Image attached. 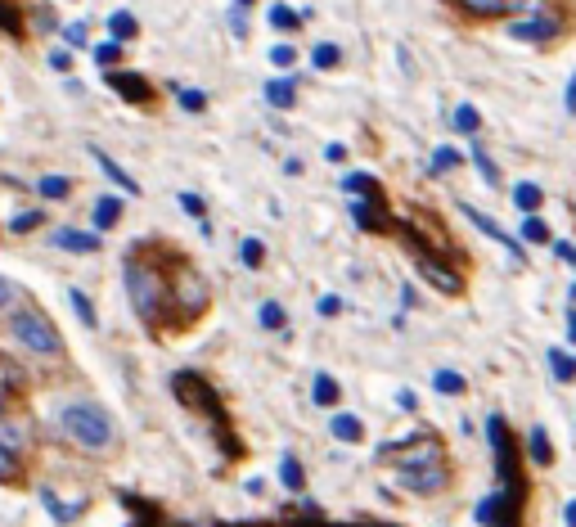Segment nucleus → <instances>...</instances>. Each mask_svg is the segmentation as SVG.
Wrapping results in <instances>:
<instances>
[{
  "label": "nucleus",
  "mask_w": 576,
  "mask_h": 527,
  "mask_svg": "<svg viewBox=\"0 0 576 527\" xmlns=\"http://www.w3.org/2000/svg\"><path fill=\"white\" fill-rule=\"evenodd\" d=\"M59 428L77 446H86V451H104V446H113V419H108L104 406H90V401H77V406L63 410Z\"/></svg>",
  "instance_id": "1"
},
{
  "label": "nucleus",
  "mask_w": 576,
  "mask_h": 527,
  "mask_svg": "<svg viewBox=\"0 0 576 527\" xmlns=\"http://www.w3.org/2000/svg\"><path fill=\"white\" fill-rule=\"evenodd\" d=\"M126 293H131V307L140 311V320H158L162 302H167V284H162V275L153 271V266H144L140 257H131L126 262Z\"/></svg>",
  "instance_id": "2"
},
{
  "label": "nucleus",
  "mask_w": 576,
  "mask_h": 527,
  "mask_svg": "<svg viewBox=\"0 0 576 527\" xmlns=\"http://www.w3.org/2000/svg\"><path fill=\"white\" fill-rule=\"evenodd\" d=\"M9 334L18 338V347H27V352H36V356H54L63 347L59 329H54L41 311H14V316H9Z\"/></svg>",
  "instance_id": "3"
},
{
  "label": "nucleus",
  "mask_w": 576,
  "mask_h": 527,
  "mask_svg": "<svg viewBox=\"0 0 576 527\" xmlns=\"http://www.w3.org/2000/svg\"><path fill=\"white\" fill-rule=\"evenodd\" d=\"M509 37H513V41H549V37H558V19H554L549 10L522 14V19L509 23Z\"/></svg>",
  "instance_id": "4"
},
{
  "label": "nucleus",
  "mask_w": 576,
  "mask_h": 527,
  "mask_svg": "<svg viewBox=\"0 0 576 527\" xmlns=\"http://www.w3.org/2000/svg\"><path fill=\"white\" fill-rule=\"evenodd\" d=\"M468 14H482V19H504V14H531V10H540L545 0H459Z\"/></svg>",
  "instance_id": "5"
},
{
  "label": "nucleus",
  "mask_w": 576,
  "mask_h": 527,
  "mask_svg": "<svg viewBox=\"0 0 576 527\" xmlns=\"http://www.w3.org/2000/svg\"><path fill=\"white\" fill-rule=\"evenodd\" d=\"M104 77H108V86H113L117 95H126L131 104H149V100H153V86L144 82L140 73H126V68H108Z\"/></svg>",
  "instance_id": "6"
},
{
  "label": "nucleus",
  "mask_w": 576,
  "mask_h": 527,
  "mask_svg": "<svg viewBox=\"0 0 576 527\" xmlns=\"http://www.w3.org/2000/svg\"><path fill=\"white\" fill-rule=\"evenodd\" d=\"M176 302H180V311H185V316L203 311V302H207L203 280H198V275H189V271H180V275H176Z\"/></svg>",
  "instance_id": "7"
},
{
  "label": "nucleus",
  "mask_w": 576,
  "mask_h": 527,
  "mask_svg": "<svg viewBox=\"0 0 576 527\" xmlns=\"http://www.w3.org/2000/svg\"><path fill=\"white\" fill-rule=\"evenodd\" d=\"M50 244L63 248V253H99V235H90V230H72V226L54 230Z\"/></svg>",
  "instance_id": "8"
},
{
  "label": "nucleus",
  "mask_w": 576,
  "mask_h": 527,
  "mask_svg": "<svg viewBox=\"0 0 576 527\" xmlns=\"http://www.w3.org/2000/svg\"><path fill=\"white\" fill-rule=\"evenodd\" d=\"M459 212H464V217H468V221H473V226H477V230H482V235H486V239H495V244H504V248H509V253H513V257H522V244H518V239H513V235H509V230H500V226H495V221H491V217H482V212H477V208H468V203H464V208H459Z\"/></svg>",
  "instance_id": "9"
},
{
  "label": "nucleus",
  "mask_w": 576,
  "mask_h": 527,
  "mask_svg": "<svg viewBox=\"0 0 576 527\" xmlns=\"http://www.w3.org/2000/svg\"><path fill=\"white\" fill-rule=\"evenodd\" d=\"M446 464H432V469H414V473H401V482L410 491H423V496H428V491H441L446 487Z\"/></svg>",
  "instance_id": "10"
},
{
  "label": "nucleus",
  "mask_w": 576,
  "mask_h": 527,
  "mask_svg": "<svg viewBox=\"0 0 576 527\" xmlns=\"http://www.w3.org/2000/svg\"><path fill=\"white\" fill-rule=\"evenodd\" d=\"M432 464H441V446H437V437H423V442L414 446L410 455H401V473L432 469Z\"/></svg>",
  "instance_id": "11"
},
{
  "label": "nucleus",
  "mask_w": 576,
  "mask_h": 527,
  "mask_svg": "<svg viewBox=\"0 0 576 527\" xmlns=\"http://www.w3.org/2000/svg\"><path fill=\"white\" fill-rule=\"evenodd\" d=\"M266 100H270V109H293L297 104V77H270Z\"/></svg>",
  "instance_id": "12"
},
{
  "label": "nucleus",
  "mask_w": 576,
  "mask_h": 527,
  "mask_svg": "<svg viewBox=\"0 0 576 527\" xmlns=\"http://www.w3.org/2000/svg\"><path fill=\"white\" fill-rule=\"evenodd\" d=\"M90 154H95V163H99V167H104V176H108V181H113V185H122V190H126V194H131V199H135V194H140V185H135V181H131V172H126V167H117V163H113V158H108V154H104V149H99V145H90Z\"/></svg>",
  "instance_id": "13"
},
{
  "label": "nucleus",
  "mask_w": 576,
  "mask_h": 527,
  "mask_svg": "<svg viewBox=\"0 0 576 527\" xmlns=\"http://www.w3.org/2000/svg\"><path fill=\"white\" fill-rule=\"evenodd\" d=\"M419 271L428 275V284H437L441 293H459V275H455V271H446L441 262H432V257H423V253H419Z\"/></svg>",
  "instance_id": "14"
},
{
  "label": "nucleus",
  "mask_w": 576,
  "mask_h": 527,
  "mask_svg": "<svg viewBox=\"0 0 576 527\" xmlns=\"http://www.w3.org/2000/svg\"><path fill=\"white\" fill-rule=\"evenodd\" d=\"M351 217H356L360 230H383V226H387V221H383V208H378V199H356V203H351Z\"/></svg>",
  "instance_id": "15"
},
{
  "label": "nucleus",
  "mask_w": 576,
  "mask_h": 527,
  "mask_svg": "<svg viewBox=\"0 0 576 527\" xmlns=\"http://www.w3.org/2000/svg\"><path fill=\"white\" fill-rule=\"evenodd\" d=\"M108 32H113V41H117V46H126V41H131V37H140V23H135V14L113 10V14H108Z\"/></svg>",
  "instance_id": "16"
},
{
  "label": "nucleus",
  "mask_w": 576,
  "mask_h": 527,
  "mask_svg": "<svg viewBox=\"0 0 576 527\" xmlns=\"http://www.w3.org/2000/svg\"><path fill=\"white\" fill-rule=\"evenodd\" d=\"M450 131H459V136H477V131H482V113H477L473 104H459V109L450 113Z\"/></svg>",
  "instance_id": "17"
},
{
  "label": "nucleus",
  "mask_w": 576,
  "mask_h": 527,
  "mask_svg": "<svg viewBox=\"0 0 576 527\" xmlns=\"http://www.w3.org/2000/svg\"><path fill=\"white\" fill-rule=\"evenodd\" d=\"M117 217H122V199H113V194L95 199V230H113Z\"/></svg>",
  "instance_id": "18"
},
{
  "label": "nucleus",
  "mask_w": 576,
  "mask_h": 527,
  "mask_svg": "<svg viewBox=\"0 0 576 527\" xmlns=\"http://www.w3.org/2000/svg\"><path fill=\"white\" fill-rule=\"evenodd\" d=\"M311 401H315V406H338V379H333V374H315Z\"/></svg>",
  "instance_id": "19"
},
{
  "label": "nucleus",
  "mask_w": 576,
  "mask_h": 527,
  "mask_svg": "<svg viewBox=\"0 0 576 527\" xmlns=\"http://www.w3.org/2000/svg\"><path fill=\"white\" fill-rule=\"evenodd\" d=\"M342 190L356 194V199H378V185H374V176H369V172H351V176H342Z\"/></svg>",
  "instance_id": "20"
},
{
  "label": "nucleus",
  "mask_w": 576,
  "mask_h": 527,
  "mask_svg": "<svg viewBox=\"0 0 576 527\" xmlns=\"http://www.w3.org/2000/svg\"><path fill=\"white\" fill-rule=\"evenodd\" d=\"M513 203H518V212H527V217H536V208L545 203V194H540V185L522 181L518 190H513Z\"/></svg>",
  "instance_id": "21"
},
{
  "label": "nucleus",
  "mask_w": 576,
  "mask_h": 527,
  "mask_svg": "<svg viewBox=\"0 0 576 527\" xmlns=\"http://www.w3.org/2000/svg\"><path fill=\"white\" fill-rule=\"evenodd\" d=\"M333 437H338V442H360V437H365V428H360V419L356 415H333Z\"/></svg>",
  "instance_id": "22"
},
{
  "label": "nucleus",
  "mask_w": 576,
  "mask_h": 527,
  "mask_svg": "<svg viewBox=\"0 0 576 527\" xmlns=\"http://www.w3.org/2000/svg\"><path fill=\"white\" fill-rule=\"evenodd\" d=\"M311 64L320 68V73H329V68H338V64H342V50L333 46V41H320V46L311 50Z\"/></svg>",
  "instance_id": "23"
},
{
  "label": "nucleus",
  "mask_w": 576,
  "mask_h": 527,
  "mask_svg": "<svg viewBox=\"0 0 576 527\" xmlns=\"http://www.w3.org/2000/svg\"><path fill=\"white\" fill-rule=\"evenodd\" d=\"M36 190H41V199H68L72 181H68V176H41V181H36Z\"/></svg>",
  "instance_id": "24"
},
{
  "label": "nucleus",
  "mask_w": 576,
  "mask_h": 527,
  "mask_svg": "<svg viewBox=\"0 0 576 527\" xmlns=\"http://www.w3.org/2000/svg\"><path fill=\"white\" fill-rule=\"evenodd\" d=\"M473 167L482 172L486 185H500V167L491 163V154H486V145H473Z\"/></svg>",
  "instance_id": "25"
},
{
  "label": "nucleus",
  "mask_w": 576,
  "mask_h": 527,
  "mask_svg": "<svg viewBox=\"0 0 576 527\" xmlns=\"http://www.w3.org/2000/svg\"><path fill=\"white\" fill-rule=\"evenodd\" d=\"M279 478H284L288 491H302L306 487V473H302V464H297L293 455H284V464H279Z\"/></svg>",
  "instance_id": "26"
},
{
  "label": "nucleus",
  "mask_w": 576,
  "mask_h": 527,
  "mask_svg": "<svg viewBox=\"0 0 576 527\" xmlns=\"http://www.w3.org/2000/svg\"><path fill=\"white\" fill-rule=\"evenodd\" d=\"M527 446H531V460H536V464H549V460H554V451H549V433H545V428H531Z\"/></svg>",
  "instance_id": "27"
},
{
  "label": "nucleus",
  "mask_w": 576,
  "mask_h": 527,
  "mask_svg": "<svg viewBox=\"0 0 576 527\" xmlns=\"http://www.w3.org/2000/svg\"><path fill=\"white\" fill-rule=\"evenodd\" d=\"M549 370H554L563 383H572V379H576V361L563 352V347H554V352H549Z\"/></svg>",
  "instance_id": "28"
},
{
  "label": "nucleus",
  "mask_w": 576,
  "mask_h": 527,
  "mask_svg": "<svg viewBox=\"0 0 576 527\" xmlns=\"http://www.w3.org/2000/svg\"><path fill=\"white\" fill-rule=\"evenodd\" d=\"M41 500H45V509H50V514L59 518V523H72V518L81 514V505H63V500L54 496V491H41Z\"/></svg>",
  "instance_id": "29"
},
{
  "label": "nucleus",
  "mask_w": 576,
  "mask_h": 527,
  "mask_svg": "<svg viewBox=\"0 0 576 527\" xmlns=\"http://www.w3.org/2000/svg\"><path fill=\"white\" fill-rule=\"evenodd\" d=\"M432 383H437V392H446V397H459V392L468 388L464 374H455V370H437V379H432Z\"/></svg>",
  "instance_id": "30"
},
{
  "label": "nucleus",
  "mask_w": 576,
  "mask_h": 527,
  "mask_svg": "<svg viewBox=\"0 0 576 527\" xmlns=\"http://www.w3.org/2000/svg\"><path fill=\"white\" fill-rule=\"evenodd\" d=\"M90 59H95L99 68H117V59H122V46H117V41H104V46L90 50Z\"/></svg>",
  "instance_id": "31"
},
{
  "label": "nucleus",
  "mask_w": 576,
  "mask_h": 527,
  "mask_svg": "<svg viewBox=\"0 0 576 527\" xmlns=\"http://www.w3.org/2000/svg\"><path fill=\"white\" fill-rule=\"evenodd\" d=\"M239 257H243V266H252V271H257V266L266 262V244H261V239H243Z\"/></svg>",
  "instance_id": "32"
},
{
  "label": "nucleus",
  "mask_w": 576,
  "mask_h": 527,
  "mask_svg": "<svg viewBox=\"0 0 576 527\" xmlns=\"http://www.w3.org/2000/svg\"><path fill=\"white\" fill-rule=\"evenodd\" d=\"M297 23H302V19H297V14L288 10V5H270V28H279V32H293Z\"/></svg>",
  "instance_id": "33"
},
{
  "label": "nucleus",
  "mask_w": 576,
  "mask_h": 527,
  "mask_svg": "<svg viewBox=\"0 0 576 527\" xmlns=\"http://www.w3.org/2000/svg\"><path fill=\"white\" fill-rule=\"evenodd\" d=\"M0 446H5L9 455H18V446H23V428L9 424V419H0Z\"/></svg>",
  "instance_id": "34"
},
{
  "label": "nucleus",
  "mask_w": 576,
  "mask_h": 527,
  "mask_svg": "<svg viewBox=\"0 0 576 527\" xmlns=\"http://www.w3.org/2000/svg\"><path fill=\"white\" fill-rule=\"evenodd\" d=\"M522 239H527V244H549V226L540 217H527L522 221Z\"/></svg>",
  "instance_id": "35"
},
{
  "label": "nucleus",
  "mask_w": 576,
  "mask_h": 527,
  "mask_svg": "<svg viewBox=\"0 0 576 527\" xmlns=\"http://www.w3.org/2000/svg\"><path fill=\"white\" fill-rule=\"evenodd\" d=\"M63 41H68L72 50H86L90 46V28H86V23H68V28H63Z\"/></svg>",
  "instance_id": "36"
},
{
  "label": "nucleus",
  "mask_w": 576,
  "mask_h": 527,
  "mask_svg": "<svg viewBox=\"0 0 576 527\" xmlns=\"http://www.w3.org/2000/svg\"><path fill=\"white\" fill-rule=\"evenodd\" d=\"M68 302H72V311H77V316L86 320L90 329H95V307H90V298H86V293H81V289H72V293H68Z\"/></svg>",
  "instance_id": "37"
},
{
  "label": "nucleus",
  "mask_w": 576,
  "mask_h": 527,
  "mask_svg": "<svg viewBox=\"0 0 576 527\" xmlns=\"http://www.w3.org/2000/svg\"><path fill=\"white\" fill-rule=\"evenodd\" d=\"M176 100H180V109H185V113H203L207 109V95L203 91H176Z\"/></svg>",
  "instance_id": "38"
},
{
  "label": "nucleus",
  "mask_w": 576,
  "mask_h": 527,
  "mask_svg": "<svg viewBox=\"0 0 576 527\" xmlns=\"http://www.w3.org/2000/svg\"><path fill=\"white\" fill-rule=\"evenodd\" d=\"M261 325H266V329H284V307H279V302H261Z\"/></svg>",
  "instance_id": "39"
},
{
  "label": "nucleus",
  "mask_w": 576,
  "mask_h": 527,
  "mask_svg": "<svg viewBox=\"0 0 576 527\" xmlns=\"http://www.w3.org/2000/svg\"><path fill=\"white\" fill-rule=\"evenodd\" d=\"M41 212H18V217L14 221H9V230H14V235H27V230H36V226H41Z\"/></svg>",
  "instance_id": "40"
},
{
  "label": "nucleus",
  "mask_w": 576,
  "mask_h": 527,
  "mask_svg": "<svg viewBox=\"0 0 576 527\" xmlns=\"http://www.w3.org/2000/svg\"><path fill=\"white\" fill-rule=\"evenodd\" d=\"M450 167H459V154L450 145H441L437 154H432V172H450Z\"/></svg>",
  "instance_id": "41"
},
{
  "label": "nucleus",
  "mask_w": 576,
  "mask_h": 527,
  "mask_svg": "<svg viewBox=\"0 0 576 527\" xmlns=\"http://www.w3.org/2000/svg\"><path fill=\"white\" fill-rule=\"evenodd\" d=\"M270 64H275V68H293L297 64V50L293 46H270Z\"/></svg>",
  "instance_id": "42"
},
{
  "label": "nucleus",
  "mask_w": 576,
  "mask_h": 527,
  "mask_svg": "<svg viewBox=\"0 0 576 527\" xmlns=\"http://www.w3.org/2000/svg\"><path fill=\"white\" fill-rule=\"evenodd\" d=\"M180 208H185L189 212V217H194V221H203V199H198V194H180Z\"/></svg>",
  "instance_id": "43"
},
{
  "label": "nucleus",
  "mask_w": 576,
  "mask_h": 527,
  "mask_svg": "<svg viewBox=\"0 0 576 527\" xmlns=\"http://www.w3.org/2000/svg\"><path fill=\"white\" fill-rule=\"evenodd\" d=\"M18 473V455H9L5 446H0V478H14Z\"/></svg>",
  "instance_id": "44"
},
{
  "label": "nucleus",
  "mask_w": 576,
  "mask_h": 527,
  "mask_svg": "<svg viewBox=\"0 0 576 527\" xmlns=\"http://www.w3.org/2000/svg\"><path fill=\"white\" fill-rule=\"evenodd\" d=\"M50 68H54V73H68V68H72V55H68V50H54V55H50Z\"/></svg>",
  "instance_id": "45"
},
{
  "label": "nucleus",
  "mask_w": 576,
  "mask_h": 527,
  "mask_svg": "<svg viewBox=\"0 0 576 527\" xmlns=\"http://www.w3.org/2000/svg\"><path fill=\"white\" fill-rule=\"evenodd\" d=\"M342 311V298H333V293H324L320 298V316H338Z\"/></svg>",
  "instance_id": "46"
},
{
  "label": "nucleus",
  "mask_w": 576,
  "mask_h": 527,
  "mask_svg": "<svg viewBox=\"0 0 576 527\" xmlns=\"http://www.w3.org/2000/svg\"><path fill=\"white\" fill-rule=\"evenodd\" d=\"M324 158H329V163H342V158H347V145H324Z\"/></svg>",
  "instance_id": "47"
},
{
  "label": "nucleus",
  "mask_w": 576,
  "mask_h": 527,
  "mask_svg": "<svg viewBox=\"0 0 576 527\" xmlns=\"http://www.w3.org/2000/svg\"><path fill=\"white\" fill-rule=\"evenodd\" d=\"M563 104H567V113H576V73H572V82H567V95H563Z\"/></svg>",
  "instance_id": "48"
},
{
  "label": "nucleus",
  "mask_w": 576,
  "mask_h": 527,
  "mask_svg": "<svg viewBox=\"0 0 576 527\" xmlns=\"http://www.w3.org/2000/svg\"><path fill=\"white\" fill-rule=\"evenodd\" d=\"M9 302H14V289H9V280L0 275V307H9Z\"/></svg>",
  "instance_id": "49"
},
{
  "label": "nucleus",
  "mask_w": 576,
  "mask_h": 527,
  "mask_svg": "<svg viewBox=\"0 0 576 527\" xmlns=\"http://www.w3.org/2000/svg\"><path fill=\"white\" fill-rule=\"evenodd\" d=\"M558 257H563V262H572V266H576V248H572V244H558Z\"/></svg>",
  "instance_id": "50"
},
{
  "label": "nucleus",
  "mask_w": 576,
  "mask_h": 527,
  "mask_svg": "<svg viewBox=\"0 0 576 527\" xmlns=\"http://www.w3.org/2000/svg\"><path fill=\"white\" fill-rule=\"evenodd\" d=\"M563 518H567V527H576V500H572V505L563 509Z\"/></svg>",
  "instance_id": "51"
},
{
  "label": "nucleus",
  "mask_w": 576,
  "mask_h": 527,
  "mask_svg": "<svg viewBox=\"0 0 576 527\" xmlns=\"http://www.w3.org/2000/svg\"><path fill=\"white\" fill-rule=\"evenodd\" d=\"M567 338H572V343H576V311H572V316H567Z\"/></svg>",
  "instance_id": "52"
},
{
  "label": "nucleus",
  "mask_w": 576,
  "mask_h": 527,
  "mask_svg": "<svg viewBox=\"0 0 576 527\" xmlns=\"http://www.w3.org/2000/svg\"><path fill=\"white\" fill-rule=\"evenodd\" d=\"M234 5H239V10H248V5H257V0H234Z\"/></svg>",
  "instance_id": "53"
},
{
  "label": "nucleus",
  "mask_w": 576,
  "mask_h": 527,
  "mask_svg": "<svg viewBox=\"0 0 576 527\" xmlns=\"http://www.w3.org/2000/svg\"><path fill=\"white\" fill-rule=\"evenodd\" d=\"M0 415H5V392H0Z\"/></svg>",
  "instance_id": "54"
}]
</instances>
